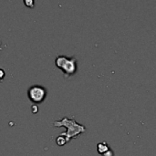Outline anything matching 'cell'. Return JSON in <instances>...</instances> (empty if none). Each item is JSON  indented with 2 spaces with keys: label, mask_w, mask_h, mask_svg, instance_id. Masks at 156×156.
I'll use <instances>...</instances> for the list:
<instances>
[{
  "label": "cell",
  "mask_w": 156,
  "mask_h": 156,
  "mask_svg": "<svg viewBox=\"0 0 156 156\" xmlns=\"http://www.w3.org/2000/svg\"><path fill=\"white\" fill-rule=\"evenodd\" d=\"M54 127H65L67 129V132L61 133L59 135H62L66 138L67 144L70 142L71 139L77 138L79 135L84 133L86 132V127L79 122H76V120L69 119L68 117H63L59 121H56L53 122Z\"/></svg>",
  "instance_id": "1"
},
{
  "label": "cell",
  "mask_w": 156,
  "mask_h": 156,
  "mask_svg": "<svg viewBox=\"0 0 156 156\" xmlns=\"http://www.w3.org/2000/svg\"><path fill=\"white\" fill-rule=\"evenodd\" d=\"M57 68L60 69L66 78L74 75L78 70V60L75 57L58 56L55 59Z\"/></svg>",
  "instance_id": "2"
},
{
  "label": "cell",
  "mask_w": 156,
  "mask_h": 156,
  "mask_svg": "<svg viewBox=\"0 0 156 156\" xmlns=\"http://www.w3.org/2000/svg\"><path fill=\"white\" fill-rule=\"evenodd\" d=\"M27 97L31 102H33L37 105L38 103H41L43 101H45V99L47 97V90L42 86L35 85L28 89Z\"/></svg>",
  "instance_id": "3"
},
{
  "label": "cell",
  "mask_w": 156,
  "mask_h": 156,
  "mask_svg": "<svg viewBox=\"0 0 156 156\" xmlns=\"http://www.w3.org/2000/svg\"><path fill=\"white\" fill-rule=\"evenodd\" d=\"M111 148H110V146H109V144H108V143H106V142H101V143H99L98 144H97V151H98V153L101 154V155H102L103 154H105L107 151H109Z\"/></svg>",
  "instance_id": "4"
},
{
  "label": "cell",
  "mask_w": 156,
  "mask_h": 156,
  "mask_svg": "<svg viewBox=\"0 0 156 156\" xmlns=\"http://www.w3.org/2000/svg\"><path fill=\"white\" fill-rule=\"evenodd\" d=\"M56 144L58 145V146H64L66 144H67V141H66V138L62 135H58L56 139Z\"/></svg>",
  "instance_id": "5"
},
{
  "label": "cell",
  "mask_w": 156,
  "mask_h": 156,
  "mask_svg": "<svg viewBox=\"0 0 156 156\" xmlns=\"http://www.w3.org/2000/svg\"><path fill=\"white\" fill-rule=\"evenodd\" d=\"M25 5L27 6V7H30V8H33L35 6V2L33 0H25L24 1Z\"/></svg>",
  "instance_id": "6"
},
{
  "label": "cell",
  "mask_w": 156,
  "mask_h": 156,
  "mask_svg": "<svg viewBox=\"0 0 156 156\" xmlns=\"http://www.w3.org/2000/svg\"><path fill=\"white\" fill-rule=\"evenodd\" d=\"M101 156H114V152L112 149H110L109 151H107L105 154H103Z\"/></svg>",
  "instance_id": "7"
},
{
  "label": "cell",
  "mask_w": 156,
  "mask_h": 156,
  "mask_svg": "<svg viewBox=\"0 0 156 156\" xmlns=\"http://www.w3.org/2000/svg\"><path fill=\"white\" fill-rule=\"evenodd\" d=\"M5 75V70H4L3 69H0V80H2L4 79Z\"/></svg>",
  "instance_id": "8"
},
{
  "label": "cell",
  "mask_w": 156,
  "mask_h": 156,
  "mask_svg": "<svg viewBox=\"0 0 156 156\" xmlns=\"http://www.w3.org/2000/svg\"><path fill=\"white\" fill-rule=\"evenodd\" d=\"M31 108H32V110H33V111H32V112H33V113H36V112H37V111H38V108H37V105H33Z\"/></svg>",
  "instance_id": "9"
},
{
  "label": "cell",
  "mask_w": 156,
  "mask_h": 156,
  "mask_svg": "<svg viewBox=\"0 0 156 156\" xmlns=\"http://www.w3.org/2000/svg\"><path fill=\"white\" fill-rule=\"evenodd\" d=\"M0 46H1V43H0Z\"/></svg>",
  "instance_id": "10"
}]
</instances>
